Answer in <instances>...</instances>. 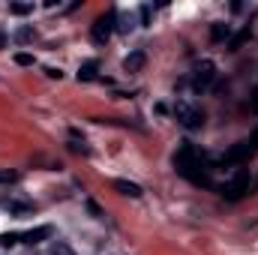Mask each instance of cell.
<instances>
[{"instance_id":"16","label":"cell","mask_w":258,"mask_h":255,"mask_svg":"<svg viewBox=\"0 0 258 255\" xmlns=\"http://www.w3.org/2000/svg\"><path fill=\"white\" fill-rule=\"evenodd\" d=\"M15 63H18V66H33V63H36V57H33V54H27V51H18V54H15Z\"/></svg>"},{"instance_id":"4","label":"cell","mask_w":258,"mask_h":255,"mask_svg":"<svg viewBox=\"0 0 258 255\" xmlns=\"http://www.w3.org/2000/svg\"><path fill=\"white\" fill-rule=\"evenodd\" d=\"M174 117H177V123L183 129H201L204 126V114L195 108L192 102H186V99H177V102H174Z\"/></svg>"},{"instance_id":"10","label":"cell","mask_w":258,"mask_h":255,"mask_svg":"<svg viewBox=\"0 0 258 255\" xmlns=\"http://www.w3.org/2000/svg\"><path fill=\"white\" fill-rule=\"evenodd\" d=\"M96 72H99V63L96 60H84V63L78 66V81H93Z\"/></svg>"},{"instance_id":"12","label":"cell","mask_w":258,"mask_h":255,"mask_svg":"<svg viewBox=\"0 0 258 255\" xmlns=\"http://www.w3.org/2000/svg\"><path fill=\"white\" fill-rule=\"evenodd\" d=\"M228 36H231V24H222V21H219V24L210 27V39H213V42H225Z\"/></svg>"},{"instance_id":"23","label":"cell","mask_w":258,"mask_h":255,"mask_svg":"<svg viewBox=\"0 0 258 255\" xmlns=\"http://www.w3.org/2000/svg\"><path fill=\"white\" fill-rule=\"evenodd\" d=\"M45 72H48V78H60V75H63V72H60V69H54V66H48Z\"/></svg>"},{"instance_id":"15","label":"cell","mask_w":258,"mask_h":255,"mask_svg":"<svg viewBox=\"0 0 258 255\" xmlns=\"http://www.w3.org/2000/svg\"><path fill=\"white\" fill-rule=\"evenodd\" d=\"M9 12L12 15H27V12H33V3H12Z\"/></svg>"},{"instance_id":"9","label":"cell","mask_w":258,"mask_h":255,"mask_svg":"<svg viewBox=\"0 0 258 255\" xmlns=\"http://www.w3.org/2000/svg\"><path fill=\"white\" fill-rule=\"evenodd\" d=\"M0 204H3L9 213H18V216H24V213L33 210V204H27V201H15V198H0Z\"/></svg>"},{"instance_id":"5","label":"cell","mask_w":258,"mask_h":255,"mask_svg":"<svg viewBox=\"0 0 258 255\" xmlns=\"http://www.w3.org/2000/svg\"><path fill=\"white\" fill-rule=\"evenodd\" d=\"M114 21H117V12H114V9H108L102 18H96V24L90 27L93 42H99V45H102V42H108V36H111V33H114V27H117Z\"/></svg>"},{"instance_id":"21","label":"cell","mask_w":258,"mask_h":255,"mask_svg":"<svg viewBox=\"0 0 258 255\" xmlns=\"http://www.w3.org/2000/svg\"><path fill=\"white\" fill-rule=\"evenodd\" d=\"M141 24H150V6H141Z\"/></svg>"},{"instance_id":"25","label":"cell","mask_w":258,"mask_h":255,"mask_svg":"<svg viewBox=\"0 0 258 255\" xmlns=\"http://www.w3.org/2000/svg\"><path fill=\"white\" fill-rule=\"evenodd\" d=\"M252 192H258V177H255V183H252Z\"/></svg>"},{"instance_id":"19","label":"cell","mask_w":258,"mask_h":255,"mask_svg":"<svg viewBox=\"0 0 258 255\" xmlns=\"http://www.w3.org/2000/svg\"><path fill=\"white\" fill-rule=\"evenodd\" d=\"M48 255H75V252H72V249H69L66 243H54V246H51V252H48Z\"/></svg>"},{"instance_id":"14","label":"cell","mask_w":258,"mask_h":255,"mask_svg":"<svg viewBox=\"0 0 258 255\" xmlns=\"http://www.w3.org/2000/svg\"><path fill=\"white\" fill-rule=\"evenodd\" d=\"M249 36H252V30H249V27H243V30H240V33H237V36L231 39V51H234V48H240V45H243V42H246Z\"/></svg>"},{"instance_id":"13","label":"cell","mask_w":258,"mask_h":255,"mask_svg":"<svg viewBox=\"0 0 258 255\" xmlns=\"http://www.w3.org/2000/svg\"><path fill=\"white\" fill-rule=\"evenodd\" d=\"M15 243H21V234H18V231H3V234H0V246H3V249H12Z\"/></svg>"},{"instance_id":"2","label":"cell","mask_w":258,"mask_h":255,"mask_svg":"<svg viewBox=\"0 0 258 255\" xmlns=\"http://www.w3.org/2000/svg\"><path fill=\"white\" fill-rule=\"evenodd\" d=\"M255 153H258V126L252 129V135H249V138L237 141V144L222 156V165H240V162H249Z\"/></svg>"},{"instance_id":"6","label":"cell","mask_w":258,"mask_h":255,"mask_svg":"<svg viewBox=\"0 0 258 255\" xmlns=\"http://www.w3.org/2000/svg\"><path fill=\"white\" fill-rule=\"evenodd\" d=\"M213 78H216V66L210 63V60H201L192 72V87L195 90H207L213 84Z\"/></svg>"},{"instance_id":"3","label":"cell","mask_w":258,"mask_h":255,"mask_svg":"<svg viewBox=\"0 0 258 255\" xmlns=\"http://www.w3.org/2000/svg\"><path fill=\"white\" fill-rule=\"evenodd\" d=\"M246 192H252V180H249V171L240 168V171H234V177L222 186V198H225V201H240Z\"/></svg>"},{"instance_id":"20","label":"cell","mask_w":258,"mask_h":255,"mask_svg":"<svg viewBox=\"0 0 258 255\" xmlns=\"http://www.w3.org/2000/svg\"><path fill=\"white\" fill-rule=\"evenodd\" d=\"M9 180H15V174L9 168H0V183H9Z\"/></svg>"},{"instance_id":"18","label":"cell","mask_w":258,"mask_h":255,"mask_svg":"<svg viewBox=\"0 0 258 255\" xmlns=\"http://www.w3.org/2000/svg\"><path fill=\"white\" fill-rule=\"evenodd\" d=\"M117 21H120V24H117V30H120V33H129V30H132V18H129V15H120Z\"/></svg>"},{"instance_id":"22","label":"cell","mask_w":258,"mask_h":255,"mask_svg":"<svg viewBox=\"0 0 258 255\" xmlns=\"http://www.w3.org/2000/svg\"><path fill=\"white\" fill-rule=\"evenodd\" d=\"M87 210H90V213H93V216H96V219H99V216H105V213H102V210H99V207H96V204H93V201H87Z\"/></svg>"},{"instance_id":"1","label":"cell","mask_w":258,"mask_h":255,"mask_svg":"<svg viewBox=\"0 0 258 255\" xmlns=\"http://www.w3.org/2000/svg\"><path fill=\"white\" fill-rule=\"evenodd\" d=\"M174 171L180 174V177H186V180H192V183H210L207 180V171H201V162H198V153H195V147L189 141H183L180 147H177V153H174Z\"/></svg>"},{"instance_id":"17","label":"cell","mask_w":258,"mask_h":255,"mask_svg":"<svg viewBox=\"0 0 258 255\" xmlns=\"http://www.w3.org/2000/svg\"><path fill=\"white\" fill-rule=\"evenodd\" d=\"M30 39H33V27H21L15 33V42H30Z\"/></svg>"},{"instance_id":"8","label":"cell","mask_w":258,"mask_h":255,"mask_svg":"<svg viewBox=\"0 0 258 255\" xmlns=\"http://www.w3.org/2000/svg\"><path fill=\"white\" fill-rule=\"evenodd\" d=\"M111 186L120 192V195H126V198H141V186H138V183H132V180L117 177V180H111Z\"/></svg>"},{"instance_id":"7","label":"cell","mask_w":258,"mask_h":255,"mask_svg":"<svg viewBox=\"0 0 258 255\" xmlns=\"http://www.w3.org/2000/svg\"><path fill=\"white\" fill-rule=\"evenodd\" d=\"M51 234H54V228H51V225H39V228H30V231H24V234H21V243H30V246H36V243L48 240Z\"/></svg>"},{"instance_id":"11","label":"cell","mask_w":258,"mask_h":255,"mask_svg":"<svg viewBox=\"0 0 258 255\" xmlns=\"http://www.w3.org/2000/svg\"><path fill=\"white\" fill-rule=\"evenodd\" d=\"M144 60H147V57H144V51H132L126 60H123V69H126V72H138V69L144 66Z\"/></svg>"},{"instance_id":"24","label":"cell","mask_w":258,"mask_h":255,"mask_svg":"<svg viewBox=\"0 0 258 255\" xmlns=\"http://www.w3.org/2000/svg\"><path fill=\"white\" fill-rule=\"evenodd\" d=\"M0 48H6V33H0Z\"/></svg>"}]
</instances>
